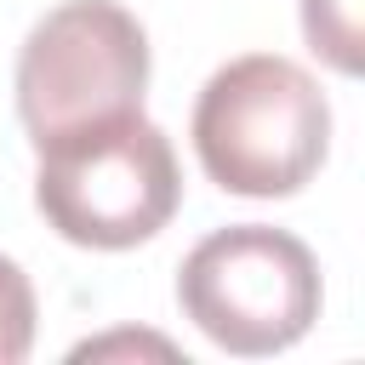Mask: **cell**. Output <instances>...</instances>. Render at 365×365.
<instances>
[{"instance_id": "7a4b0ae2", "label": "cell", "mask_w": 365, "mask_h": 365, "mask_svg": "<svg viewBox=\"0 0 365 365\" xmlns=\"http://www.w3.org/2000/svg\"><path fill=\"white\" fill-rule=\"evenodd\" d=\"M182 200V171L171 137L143 114H114L63 131L40 148L34 205L40 217L86 251H125L154 240Z\"/></svg>"}, {"instance_id": "8992f818", "label": "cell", "mask_w": 365, "mask_h": 365, "mask_svg": "<svg viewBox=\"0 0 365 365\" xmlns=\"http://www.w3.org/2000/svg\"><path fill=\"white\" fill-rule=\"evenodd\" d=\"M29 348H34V285L11 257H0V365L29 359Z\"/></svg>"}, {"instance_id": "3957f363", "label": "cell", "mask_w": 365, "mask_h": 365, "mask_svg": "<svg viewBox=\"0 0 365 365\" xmlns=\"http://www.w3.org/2000/svg\"><path fill=\"white\" fill-rule=\"evenodd\" d=\"M182 314L228 354H279L319 319L314 251L268 222H228L205 234L177 268Z\"/></svg>"}, {"instance_id": "277c9868", "label": "cell", "mask_w": 365, "mask_h": 365, "mask_svg": "<svg viewBox=\"0 0 365 365\" xmlns=\"http://www.w3.org/2000/svg\"><path fill=\"white\" fill-rule=\"evenodd\" d=\"M148 34L120 0L51 6L17 51V120L34 148L143 108Z\"/></svg>"}, {"instance_id": "5b68a950", "label": "cell", "mask_w": 365, "mask_h": 365, "mask_svg": "<svg viewBox=\"0 0 365 365\" xmlns=\"http://www.w3.org/2000/svg\"><path fill=\"white\" fill-rule=\"evenodd\" d=\"M302 34L308 46L342 68V74H359L365 68V46H359V0H302Z\"/></svg>"}, {"instance_id": "6da1fadb", "label": "cell", "mask_w": 365, "mask_h": 365, "mask_svg": "<svg viewBox=\"0 0 365 365\" xmlns=\"http://www.w3.org/2000/svg\"><path fill=\"white\" fill-rule=\"evenodd\" d=\"M188 137L222 194L285 200L325 165L331 103L302 63L251 51L205 80Z\"/></svg>"}]
</instances>
